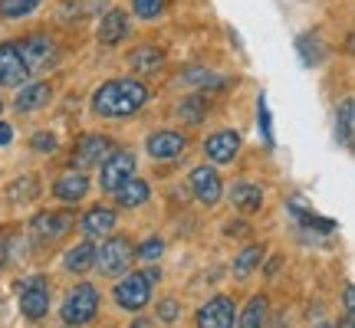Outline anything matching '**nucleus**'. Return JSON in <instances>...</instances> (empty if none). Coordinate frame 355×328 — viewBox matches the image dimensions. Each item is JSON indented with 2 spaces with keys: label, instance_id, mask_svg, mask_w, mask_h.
Instances as JSON below:
<instances>
[{
  "label": "nucleus",
  "instance_id": "obj_40",
  "mask_svg": "<svg viewBox=\"0 0 355 328\" xmlns=\"http://www.w3.org/2000/svg\"><path fill=\"white\" fill-rule=\"evenodd\" d=\"M316 328H332V325H329V322H319V325H316Z\"/></svg>",
  "mask_w": 355,
  "mask_h": 328
},
{
  "label": "nucleus",
  "instance_id": "obj_13",
  "mask_svg": "<svg viewBox=\"0 0 355 328\" xmlns=\"http://www.w3.org/2000/svg\"><path fill=\"white\" fill-rule=\"evenodd\" d=\"M188 148V138L175 131V128H165V131H155L148 138V154L155 161H171V158H181V152Z\"/></svg>",
  "mask_w": 355,
  "mask_h": 328
},
{
  "label": "nucleus",
  "instance_id": "obj_1",
  "mask_svg": "<svg viewBox=\"0 0 355 328\" xmlns=\"http://www.w3.org/2000/svg\"><path fill=\"white\" fill-rule=\"evenodd\" d=\"M145 102H148V86L141 79H112L96 89L92 109L105 118H125V115L139 112Z\"/></svg>",
  "mask_w": 355,
  "mask_h": 328
},
{
  "label": "nucleus",
  "instance_id": "obj_15",
  "mask_svg": "<svg viewBox=\"0 0 355 328\" xmlns=\"http://www.w3.org/2000/svg\"><path fill=\"white\" fill-rule=\"evenodd\" d=\"M99 43L102 46H119L122 39L128 37V13L125 10H109V13H102V20H99Z\"/></svg>",
  "mask_w": 355,
  "mask_h": 328
},
{
  "label": "nucleus",
  "instance_id": "obj_11",
  "mask_svg": "<svg viewBox=\"0 0 355 328\" xmlns=\"http://www.w3.org/2000/svg\"><path fill=\"white\" fill-rule=\"evenodd\" d=\"M30 69H26L20 46L17 43H0V86H24Z\"/></svg>",
  "mask_w": 355,
  "mask_h": 328
},
{
  "label": "nucleus",
  "instance_id": "obj_27",
  "mask_svg": "<svg viewBox=\"0 0 355 328\" xmlns=\"http://www.w3.org/2000/svg\"><path fill=\"white\" fill-rule=\"evenodd\" d=\"M260 263H263V246H247V250L237 256V263H234V276H237V279L250 276Z\"/></svg>",
  "mask_w": 355,
  "mask_h": 328
},
{
  "label": "nucleus",
  "instance_id": "obj_5",
  "mask_svg": "<svg viewBox=\"0 0 355 328\" xmlns=\"http://www.w3.org/2000/svg\"><path fill=\"white\" fill-rule=\"evenodd\" d=\"M99 188L105 190V194H112L119 184H125L128 177L135 174V154L125 152V148H119V152H109L105 158H102L99 164Z\"/></svg>",
  "mask_w": 355,
  "mask_h": 328
},
{
  "label": "nucleus",
  "instance_id": "obj_16",
  "mask_svg": "<svg viewBox=\"0 0 355 328\" xmlns=\"http://www.w3.org/2000/svg\"><path fill=\"white\" fill-rule=\"evenodd\" d=\"M53 194H56L63 203L83 201V197L89 194V177L83 174V171H69V174H63L56 184H53Z\"/></svg>",
  "mask_w": 355,
  "mask_h": 328
},
{
  "label": "nucleus",
  "instance_id": "obj_10",
  "mask_svg": "<svg viewBox=\"0 0 355 328\" xmlns=\"http://www.w3.org/2000/svg\"><path fill=\"white\" fill-rule=\"evenodd\" d=\"M112 152V141L102 138V135H83L76 141V148H73V167L79 171H86V167H96L102 164V158Z\"/></svg>",
  "mask_w": 355,
  "mask_h": 328
},
{
  "label": "nucleus",
  "instance_id": "obj_19",
  "mask_svg": "<svg viewBox=\"0 0 355 328\" xmlns=\"http://www.w3.org/2000/svg\"><path fill=\"white\" fill-rule=\"evenodd\" d=\"M83 230H86V237H102V233H112L115 230V210L112 207H89L86 217H83Z\"/></svg>",
  "mask_w": 355,
  "mask_h": 328
},
{
  "label": "nucleus",
  "instance_id": "obj_29",
  "mask_svg": "<svg viewBox=\"0 0 355 328\" xmlns=\"http://www.w3.org/2000/svg\"><path fill=\"white\" fill-rule=\"evenodd\" d=\"M300 56H303L306 66H316L319 60H322V39H319L316 33H306V37L300 39Z\"/></svg>",
  "mask_w": 355,
  "mask_h": 328
},
{
  "label": "nucleus",
  "instance_id": "obj_2",
  "mask_svg": "<svg viewBox=\"0 0 355 328\" xmlns=\"http://www.w3.org/2000/svg\"><path fill=\"white\" fill-rule=\"evenodd\" d=\"M96 312H99V289L96 286H89V282H79L76 289L66 295L63 302V322L66 325H89L92 318H96Z\"/></svg>",
  "mask_w": 355,
  "mask_h": 328
},
{
  "label": "nucleus",
  "instance_id": "obj_31",
  "mask_svg": "<svg viewBox=\"0 0 355 328\" xmlns=\"http://www.w3.org/2000/svg\"><path fill=\"white\" fill-rule=\"evenodd\" d=\"M132 10L139 13L141 20H155L158 13L165 10V0H132Z\"/></svg>",
  "mask_w": 355,
  "mask_h": 328
},
{
  "label": "nucleus",
  "instance_id": "obj_28",
  "mask_svg": "<svg viewBox=\"0 0 355 328\" xmlns=\"http://www.w3.org/2000/svg\"><path fill=\"white\" fill-rule=\"evenodd\" d=\"M43 3V0H0V17L7 20H20L26 13H33Z\"/></svg>",
  "mask_w": 355,
  "mask_h": 328
},
{
  "label": "nucleus",
  "instance_id": "obj_21",
  "mask_svg": "<svg viewBox=\"0 0 355 328\" xmlns=\"http://www.w3.org/2000/svg\"><path fill=\"white\" fill-rule=\"evenodd\" d=\"M162 63H165V50H158V46H139L128 56V66L139 76H152L155 69H162Z\"/></svg>",
  "mask_w": 355,
  "mask_h": 328
},
{
  "label": "nucleus",
  "instance_id": "obj_12",
  "mask_svg": "<svg viewBox=\"0 0 355 328\" xmlns=\"http://www.w3.org/2000/svg\"><path fill=\"white\" fill-rule=\"evenodd\" d=\"M20 46V56H24L26 69H43V66L53 63V56H56V43L50 37H43V33H33V37H26L24 43H17Z\"/></svg>",
  "mask_w": 355,
  "mask_h": 328
},
{
  "label": "nucleus",
  "instance_id": "obj_39",
  "mask_svg": "<svg viewBox=\"0 0 355 328\" xmlns=\"http://www.w3.org/2000/svg\"><path fill=\"white\" fill-rule=\"evenodd\" d=\"M343 328H352V316H345V325Z\"/></svg>",
  "mask_w": 355,
  "mask_h": 328
},
{
  "label": "nucleus",
  "instance_id": "obj_34",
  "mask_svg": "<svg viewBox=\"0 0 355 328\" xmlns=\"http://www.w3.org/2000/svg\"><path fill=\"white\" fill-rule=\"evenodd\" d=\"M178 312H181V305H178L175 299H165V302H158V318H162V322H175Z\"/></svg>",
  "mask_w": 355,
  "mask_h": 328
},
{
  "label": "nucleus",
  "instance_id": "obj_3",
  "mask_svg": "<svg viewBox=\"0 0 355 328\" xmlns=\"http://www.w3.org/2000/svg\"><path fill=\"white\" fill-rule=\"evenodd\" d=\"M132 256H135V246L125 237H109L102 243V250H96V263L92 266L99 269L102 276H122V273H128Z\"/></svg>",
  "mask_w": 355,
  "mask_h": 328
},
{
  "label": "nucleus",
  "instance_id": "obj_38",
  "mask_svg": "<svg viewBox=\"0 0 355 328\" xmlns=\"http://www.w3.org/2000/svg\"><path fill=\"white\" fill-rule=\"evenodd\" d=\"M132 328H155V325L148 322V318H135V322H132Z\"/></svg>",
  "mask_w": 355,
  "mask_h": 328
},
{
  "label": "nucleus",
  "instance_id": "obj_8",
  "mask_svg": "<svg viewBox=\"0 0 355 328\" xmlns=\"http://www.w3.org/2000/svg\"><path fill=\"white\" fill-rule=\"evenodd\" d=\"M191 184V194H194V201L204 203V207H214L220 201V194H224V184H220V174H217L211 164H201V167H194L188 177Z\"/></svg>",
  "mask_w": 355,
  "mask_h": 328
},
{
  "label": "nucleus",
  "instance_id": "obj_41",
  "mask_svg": "<svg viewBox=\"0 0 355 328\" xmlns=\"http://www.w3.org/2000/svg\"><path fill=\"white\" fill-rule=\"evenodd\" d=\"M0 112H3V99H0Z\"/></svg>",
  "mask_w": 355,
  "mask_h": 328
},
{
  "label": "nucleus",
  "instance_id": "obj_26",
  "mask_svg": "<svg viewBox=\"0 0 355 328\" xmlns=\"http://www.w3.org/2000/svg\"><path fill=\"white\" fill-rule=\"evenodd\" d=\"M204 115H207V102H204L201 95L181 99V105H178V118H181L184 125H201Z\"/></svg>",
  "mask_w": 355,
  "mask_h": 328
},
{
  "label": "nucleus",
  "instance_id": "obj_23",
  "mask_svg": "<svg viewBox=\"0 0 355 328\" xmlns=\"http://www.w3.org/2000/svg\"><path fill=\"white\" fill-rule=\"evenodd\" d=\"M352 131H355V102L343 99L339 115H336V138L343 148H352Z\"/></svg>",
  "mask_w": 355,
  "mask_h": 328
},
{
  "label": "nucleus",
  "instance_id": "obj_30",
  "mask_svg": "<svg viewBox=\"0 0 355 328\" xmlns=\"http://www.w3.org/2000/svg\"><path fill=\"white\" fill-rule=\"evenodd\" d=\"M162 253H165V240L148 237V240H145L139 250H135V256H139L141 263H155V259H162Z\"/></svg>",
  "mask_w": 355,
  "mask_h": 328
},
{
  "label": "nucleus",
  "instance_id": "obj_7",
  "mask_svg": "<svg viewBox=\"0 0 355 328\" xmlns=\"http://www.w3.org/2000/svg\"><path fill=\"white\" fill-rule=\"evenodd\" d=\"M69 227H73V214H69V210H46V214H37L33 224H30L33 240H37L40 246L56 243L63 233H69Z\"/></svg>",
  "mask_w": 355,
  "mask_h": 328
},
{
  "label": "nucleus",
  "instance_id": "obj_22",
  "mask_svg": "<svg viewBox=\"0 0 355 328\" xmlns=\"http://www.w3.org/2000/svg\"><path fill=\"white\" fill-rule=\"evenodd\" d=\"M40 197V181L33 174H24L10 181V188H7V203L10 207H20V203H33Z\"/></svg>",
  "mask_w": 355,
  "mask_h": 328
},
{
  "label": "nucleus",
  "instance_id": "obj_17",
  "mask_svg": "<svg viewBox=\"0 0 355 328\" xmlns=\"http://www.w3.org/2000/svg\"><path fill=\"white\" fill-rule=\"evenodd\" d=\"M112 194H115V203H119V207H128V210H132V207H141V203L148 201L152 188H148V181H141V177L132 174L125 184H119Z\"/></svg>",
  "mask_w": 355,
  "mask_h": 328
},
{
  "label": "nucleus",
  "instance_id": "obj_33",
  "mask_svg": "<svg viewBox=\"0 0 355 328\" xmlns=\"http://www.w3.org/2000/svg\"><path fill=\"white\" fill-rule=\"evenodd\" d=\"M257 115H260V128H263V138L273 145V128H270V109H266V99L260 95V102H257Z\"/></svg>",
  "mask_w": 355,
  "mask_h": 328
},
{
  "label": "nucleus",
  "instance_id": "obj_35",
  "mask_svg": "<svg viewBox=\"0 0 355 328\" xmlns=\"http://www.w3.org/2000/svg\"><path fill=\"white\" fill-rule=\"evenodd\" d=\"M13 141V128L7 122H0V145H10Z\"/></svg>",
  "mask_w": 355,
  "mask_h": 328
},
{
  "label": "nucleus",
  "instance_id": "obj_14",
  "mask_svg": "<svg viewBox=\"0 0 355 328\" xmlns=\"http://www.w3.org/2000/svg\"><path fill=\"white\" fill-rule=\"evenodd\" d=\"M237 152H241V135L230 131V128H224V131H217V135H211V138L204 141V154H207L214 164L234 161Z\"/></svg>",
  "mask_w": 355,
  "mask_h": 328
},
{
  "label": "nucleus",
  "instance_id": "obj_32",
  "mask_svg": "<svg viewBox=\"0 0 355 328\" xmlns=\"http://www.w3.org/2000/svg\"><path fill=\"white\" fill-rule=\"evenodd\" d=\"M30 145H33V152L50 154V152H56V135H53V131H37V135L30 138Z\"/></svg>",
  "mask_w": 355,
  "mask_h": 328
},
{
  "label": "nucleus",
  "instance_id": "obj_9",
  "mask_svg": "<svg viewBox=\"0 0 355 328\" xmlns=\"http://www.w3.org/2000/svg\"><path fill=\"white\" fill-rule=\"evenodd\" d=\"M234 318H237V309L227 295H214L211 302L198 309V328H234Z\"/></svg>",
  "mask_w": 355,
  "mask_h": 328
},
{
  "label": "nucleus",
  "instance_id": "obj_36",
  "mask_svg": "<svg viewBox=\"0 0 355 328\" xmlns=\"http://www.w3.org/2000/svg\"><path fill=\"white\" fill-rule=\"evenodd\" d=\"M352 309H355V289L352 286H345V312L352 316Z\"/></svg>",
  "mask_w": 355,
  "mask_h": 328
},
{
  "label": "nucleus",
  "instance_id": "obj_6",
  "mask_svg": "<svg viewBox=\"0 0 355 328\" xmlns=\"http://www.w3.org/2000/svg\"><path fill=\"white\" fill-rule=\"evenodd\" d=\"M20 312L30 322H40L50 312V282L43 276H33L24 282V289H20Z\"/></svg>",
  "mask_w": 355,
  "mask_h": 328
},
{
  "label": "nucleus",
  "instance_id": "obj_37",
  "mask_svg": "<svg viewBox=\"0 0 355 328\" xmlns=\"http://www.w3.org/2000/svg\"><path fill=\"white\" fill-rule=\"evenodd\" d=\"M7 263V240H3V237H0V266Z\"/></svg>",
  "mask_w": 355,
  "mask_h": 328
},
{
  "label": "nucleus",
  "instance_id": "obj_20",
  "mask_svg": "<svg viewBox=\"0 0 355 328\" xmlns=\"http://www.w3.org/2000/svg\"><path fill=\"white\" fill-rule=\"evenodd\" d=\"M53 99V89L46 86V82H33V86H24L20 89V95H17V112H37V109H43L46 102Z\"/></svg>",
  "mask_w": 355,
  "mask_h": 328
},
{
  "label": "nucleus",
  "instance_id": "obj_24",
  "mask_svg": "<svg viewBox=\"0 0 355 328\" xmlns=\"http://www.w3.org/2000/svg\"><path fill=\"white\" fill-rule=\"evenodd\" d=\"M266 316H270V302H266V295H254L247 309L241 312V328H263L266 325Z\"/></svg>",
  "mask_w": 355,
  "mask_h": 328
},
{
  "label": "nucleus",
  "instance_id": "obj_25",
  "mask_svg": "<svg viewBox=\"0 0 355 328\" xmlns=\"http://www.w3.org/2000/svg\"><path fill=\"white\" fill-rule=\"evenodd\" d=\"M92 263H96V246L92 243H76L73 250L66 253V269L69 273H86V269H92Z\"/></svg>",
  "mask_w": 355,
  "mask_h": 328
},
{
  "label": "nucleus",
  "instance_id": "obj_4",
  "mask_svg": "<svg viewBox=\"0 0 355 328\" xmlns=\"http://www.w3.org/2000/svg\"><path fill=\"white\" fill-rule=\"evenodd\" d=\"M152 299V276L148 273H128L119 286H115V302L125 312H139Z\"/></svg>",
  "mask_w": 355,
  "mask_h": 328
},
{
  "label": "nucleus",
  "instance_id": "obj_18",
  "mask_svg": "<svg viewBox=\"0 0 355 328\" xmlns=\"http://www.w3.org/2000/svg\"><path fill=\"white\" fill-rule=\"evenodd\" d=\"M230 203L241 210V214H257L263 207V190L250 184V181H237L234 190H230Z\"/></svg>",
  "mask_w": 355,
  "mask_h": 328
}]
</instances>
